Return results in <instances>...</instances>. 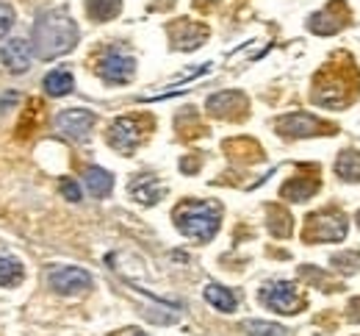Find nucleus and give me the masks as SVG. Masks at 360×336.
Here are the masks:
<instances>
[{
    "mask_svg": "<svg viewBox=\"0 0 360 336\" xmlns=\"http://www.w3.org/2000/svg\"><path fill=\"white\" fill-rule=\"evenodd\" d=\"M78 25L67 11H45L34 23V50L39 58H56L75 48Z\"/></svg>",
    "mask_w": 360,
    "mask_h": 336,
    "instance_id": "1",
    "label": "nucleus"
},
{
    "mask_svg": "<svg viewBox=\"0 0 360 336\" xmlns=\"http://www.w3.org/2000/svg\"><path fill=\"white\" fill-rule=\"evenodd\" d=\"M219 220H222V209L217 203H180L175 209V225L183 237L194 242L214 239V234L219 231Z\"/></svg>",
    "mask_w": 360,
    "mask_h": 336,
    "instance_id": "2",
    "label": "nucleus"
},
{
    "mask_svg": "<svg viewBox=\"0 0 360 336\" xmlns=\"http://www.w3.org/2000/svg\"><path fill=\"white\" fill-rule=\"evenodd\" d=\"M302 237L308 242H341L347 237V220L335 211H321L308 217Z\"/></svg>",
    "mask_w": 360,
    "mask_h": 336,
    "instance_id": "3",
    "label": "nucleus"
},
{
    "mask_svg": "<svg viewBox=\"0 0 360 336\" xmlns=\"http://www.w3.org/2000/svg\"><path fill=\"white\" fill-rule=\"evenodd\" d=\"M314 100L319 106H327V108H344L352 100V87L344 75L338 78L335 73H321L316 81Z\"/></svg>",
    "mask_w": 360,
    "mask_h": 336,
    "instance_id": "4",
    "label": "nucleus"
},
{
    "mask_svg": "<svg viewBox=\"0 0 360 336\" xmlns=\"http://www.w3.org/2000/svg\"><path fill=\"white\" fill-rule=\"evenodd\" d=\"M261 303L277 314H297L302 309V294L288 281H274L261 289Z\"/></svg>",
    "mask_w": 360,
    "mask_h": 336,
    "instance_id": "5",
    "label": "nucleus"
},
{
    "mask_svg": "<svg viewBox=\"0 0 360 336\" xmlns=\"http://www.w3.org/2000/svg\"><path fill=\"white\" fill-rule=\"evenodd\" d=\"M47 287L56 294H81L91 289V275L81 267H53L47 270Z\"/></svg>",
    "mask_w": 360,
    "mask_h": 336,
    "instance_id": "6",
    "label": "nucleus"
},
{
    "mask_svg": "<svg viewBox=\"0 0 360 336\" xmlns=\"http://www.w3.org/2000/svg\"><path fill=\"white\" fill-rule=\"evenodd\" d=\"M141 137H144V131H141V123L136 117H120L108 128V144L120 153H134L141 144Z\"/></svg>",
    "mask_w": 360,
    "mask_h": 336,
    "instance_id": "7",
    "label": "nucleus"
},
{
    "mask_svg": "<svg viewBox=\"0 0 360 336\" xmlns=\"http://www.w3.org/2000/svg\"><path fill=\"white\" fill-rule=\"evenodd\" d=\"M97 73H100V78L105 84H128L136 73V61L131 56L120 53V50H111V53H105L100 58Z\"/></svg>",
    "mask_w": 360,
    "mask_h": 336,
    "instance_id": "8",
    "label": "nucleus"
},
{
    "mask_svg": "<svg viewBox=\"0 0 360 336\" xmlns=\"http://www.w3.org/2000/svg\"><path fill=\"white\" fill-rule=\"evenodd\" d=\"M56 128L70 139H86L94 128V114L89 108H67L56 117Z\"/></svg>",
    "mask_w": 360,
    "mask_h": 336,
    "instance_id": "9",
    "label": "nucleus"
},
{
    "mask_svg": "<svg viewBox=\"0 0 360 336\" xmlns=\"http://www.w3.org/2000/svg\"><path fill=\"white\" fill-rule=\"evenodd\" d=\"M0 61H3V67H6L8 73L22 75V73L31 67V48H28V42H25V39H11V42H6L3 50H0Z\"/></svg>",
    "mask_w": 360,
    "mask_h": 336,
    "instance_id": "10",
    "label": "nucleus"
},
{
    "mask_svg": "<svg viewBox=\"0 0 360 336\" xmlns=\"http://www.w3.org/2000/svg\"><path fill=\"white\" fill-rule=\"evenodd\" d=\"M277 128L285 137H316L321 131V123L316 120L314 114H288L277 123Z\"/></svg>",
    "mask_w": 360,
    "mask_h": 336,
    "instance_id": "11",
    "label": "nucleus"
},
{
    "mask_svg": "<svg viewBox=\"0 0 360 336\" xmlns=\"http://www.w3.org/2000/svg\"><path fill=\"white\" fill-rule=\"evenodd\" d=\"M128 192L139 203L153 206V203H158L164 197V184L158 178H153V175H136L134 181H131V187H128Z\"/></svg>",
    "mask_w": 360,
    "mask_h": 336,
    "instance_id": "12",
    "label": "nucleus"
},
{
    "mask_svg": "<svg viewBox=\"0 0 360 336\" xmlns=\"http://www.w3.org/2000/svg\"><path fill=\"white\" fill-rule=\"evenodd\" d=\"M84 181H86V189H89L94 197H105V194H111V189H114V178H111V173L103 170V167H89V170L84 173Z\"/></svg>",
    "mask_w": 360,
    "mask_h": 336,
    "instance_id": "13",
    "label": "nucleus"
},
{
    "mask_svg": "<svg viewBox=\"0 0 360 336\" xmlns=\"http://www.w3.org/2000/svg\"><path fill=\"white\" fill-rule=\"evenodd\" d=\"M72 87H75V78H72V73H70V70H64V67H58V70H53V73H47L45 75L47 95L64 97V95H70V92H72Z\"/></svg>",
    "mask_w": 360,
    "mask_h": 336,
    "instance_id": "14",
    "label": "nucleus"
},
{
    "mask_svg": "<svg viewBox=\"0 0 360 336\" xmlns=\"http://www.w3.org/2000/svg\"><path fill=\"white\" fill-rule=\"evenodd\" d=\"M205 300H208L217 311H233V309L238 306L236 294H233L230 289L219 287V284H208V287H205Z\"/></svg>",
    "mask_w": 360,
    "mask_h": 336,
    "instance_id": "15",
    "label": "nucleus"
},
{
    "mask_svg": "<svg viewBox=\"0 0 360 336\" xmlns=\"http://www.w3.org/2000/svg\"><path fill=\"white\" fill-rule=\"evenodd\" d=\"M22 275H25V270H22V264L17 261V259H11V256H0V287H20L22 284Z\"/></svg>",
    "mask_w": 360,
    "mask_h": 336,
    "instance_id": "16",
    "label": "nucleus"
},
{
    "mask_svg": "<svg viewBox=\"0 0 360 336\" xmlns=\"http://www.w3.org/2000/svg\"><path fill=\"white\" fill-rule=\"evenodd\" d=\"M335 173H338L344 181H360V153H355V150H344V153L338 156Z\"/></svg>",
    "mask_w": 360,
    "mask_h": 336,
    "instance_id": "17",
    "label": "nucleus"
},
{
    "mask_svg": "<svg viewBox=\"0 0 360 336\" xmlns=\"http://www.w3.org/2000/svg\"><path fill=\"white\" fill-rule=\"evenodd\" d=\"M120 8H122V3H120V0H89V3H86L89 17L91 20H97V23L114 20V17L120 14Z\"/></svg>",
    "mask_w": 360,
    "mask_h": 336,
    "instance_id": "18",
    "label": "nucleus"
},
{
    "mask_svg": "<svg viewBox=\"0 0 360 336\" xmlns=\"http://www.w3.org/2000/svg\"><path fill=\"white\" fill-rule=\"evenodd\" d=\"M180 23H183L186 34H183V37H175V45H178L180 50L200 48V42L208 37V31H205V28H200V25H194V23H188V20H180Z\"/></svg>",
    "mask_w": 360,
    "mask_h": 336,
    "instance_id": "19",
    "label": "nucleus"
},
{
    "mask_svg": "<svg viewBox=\"0 0 360 336\" xmlns=\"http://www.w3.org/2000/svg\"><path fill=\"white\" fill-rule=\"evenodd\" d=\"M233 106H238V108H244V97L238 95V92H219V95L208 97V108L214 111V114H230L233 111Z\"/></svg>",
    "mask_w": 360,
    "mask_h": 336,
    "instance_id": "20",
    "label": "nucleus"
},
{
    "mask_svg": "<svg viewBox=\"0 0 360 336\" xmlns=\"http://www.w3.org/2000/svg\"><path fill=\"white\" fill-rule=\"evenodd\" d=\"M319 189V184L316 181H302V178H294V181H288L283 189H280V194L285 197V200H305V197H311V194Z\"/></svg>",
    "mask_w": 360,
    "mask_h": 336,
    "instance_id": "21",
    "label": "nucleus"
},
{
    "mask_svg": "<svg viewBox=\"0 0 360 336\" xmlns=\"http://www.w3.org/2000/svg\"><path fill=\"white\" fill-rule=\"evenodd\" d=\"M244 328L252 336H285L283 328H277V325H271V323H247Z\"/></svg>",
    "mask_w": 360,
    "mask_h": 336,
    "instance_id": "22",
    "label": "nucleus"
},
{
    "mask_svg": "<svg viewBox=\"0 0 360 336\" xmlns=\"http://www.w3.org/2000/svg\"><path fill=\"white\" fill-rule=\"evenodd\" d=\"M11 25H14V8L8 3H0V39L11 31Z\"/></svg>",
    "mask_w": 360,
    "mask_h": 336,
    "instance_id": "23",
    "label": "nucleus"
},
{
    "mask_svg": "<svg viewBox=\"0 0 360 336\" xmlns=\"http://www.w3.org/2000/svg\"><path fill=\"white\" fill-rule=\"evenodd\" d=\"M61 194H64L67 200L78 203V200H81V187H78L72 178H64V181H61Z\"/></svg>",
    "mask_w": 360,
    "mask_h": 336,
    "instance_id": "24",
    "label": "nucleus"
},
{
    "mask_svg": "<svg viewBox=\"0 0 360 336\" xmlns=\"http://www.w3.org/2000/svg\"><path fill=\"white\" fill-rule=\"evenodd\" d=\"M11 103H17V95L11 92V95H3L0 97V111H6V106H11Z\"/></svg>",
    "mask_w": 360,
    "mask_h": 336,
    "instance_id": "25",
    "label": "nucleus"
},
{
    "mask_svg": "<svg viewBox=\"0 0 360 336\" xmlns=\"http://www.w3.org/2000/svg\"><path fill=\"white\" fill-rule=\"evenodd\" d=\"M128 336H144V334H139V331H131V334H128Z\"/></svg>",
    "mask_w": 360,
    "mask_h": 336,
    "instance_id": "26",
    "label": "nucleus"
},
{
    "mask_svg": "<svg viewBox=\"0 0 360 336\" xmlns=\"http://www.w3.org/2000/svg\"><path fill=\"white\" fill-rule=\"evenodd\" d=\"M358 223H360V214H358Z\"/></svg>",
    "mask_w": 360,
    "mask_h": 336,
    "instance_id": "27",
    "label": "nucleus"
}]
</instances>
